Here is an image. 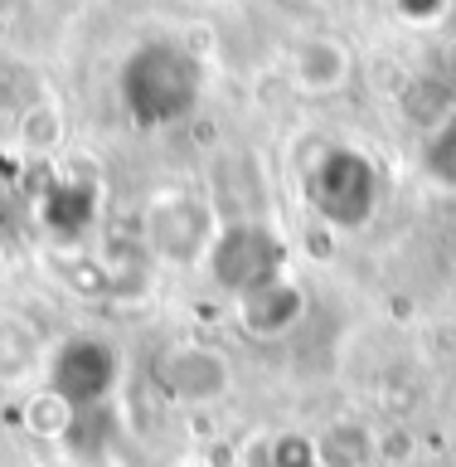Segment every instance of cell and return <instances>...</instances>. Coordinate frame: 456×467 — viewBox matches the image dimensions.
I'll return each mask as SVG.
<instances>
[{"instance_id":"6da1fadb","label":"cell","mask_w":456,"mask_h":467,"mask_svg":"<svg viewBox=\"0 0 456 467\" xmlns=\"http://www.w3.org/2000/svg\"><path fill=\"white\" fill-rule=\"evenodd\" d=\"M117 98H122V112L141 131H166L199 108L204 64L185 39L151 35L122 58V68H117Z\"/></svg>"},{"instance_id":"7a4b0ae2","label":"cell","mask_w":456,"mask_h":467,"mask_svg":"<svg viewBox=\"0 0 456 467\" xmlns=\"http://www.w3.org/2000/svg\"><path fill=\"white\" fill-rule=\"evenodd\" d=\"M301 190L330 229H364L384 200V175L360 146H320L301 175Z\"/></svg>"},{"instance_id":"3957f363","label":"cell","mask_w":456,"mask_h":467,"mask_svg":"<svg viewBox=\"0 0 456 467\" xmlns=\"http://www.w3.org/2000/svg\"><path fill=\"white\" fill-rule=\"evenodd\" d=\"M117 385H122V346L97 331L64 336L44 365V389L54 394L68 414H93L107 409Z\"/></svg>"},{"instance_id":"277c9868","label":"cell","mask_w":456,"mask_h":467,"mask_svg":"<svg viewBox=\"0 0 456 467\" xmlns=\"http://www.w3.org/2000/svg\"><path fill=\"white\" fill-rule=\"evenodd\" d=\"M204 263H209V277L218 287L243 297V292L287 273V244H282V234L258 224V219H233V224H224L209 239Z\"/></svg>"},{"instance_id":"5b68a950","label":"cell","mask_w":456,"mask_h":467,"mask_svg":"<svg viewBox=\"0 0 456 467\" xmlns=\"http://www.w3.org/2000/svg\"><path fill=\"white\" fill-rule=\"evenodd\" d=\"M160 375H166V389L180 404H218L233 385L228 360L214 346H199V341L170 346L166 360H160Z\"/></svg>"},{"instance_id":"8992f818","label":"cell","mask_w":456,"mask_h":467,"mask_svg":"<svg viewBox=\"0 0 456 467\" xmlns=\"http://www.w3.org/2000/svg\"><path fill=\"white\" fill-rule=\"evenodd\" d=\"M233 306H238V321L253 336H287L301 321L306 297H301V287L282 273V277H272V283H262L253 292H243V297H233Z\"/></svg>"},{"instance_id":"52a82bcc","label":"cell","mask_w":456,"mask_h":467,"mask_svg":"<svg viewBox=\"0 0 456 467\" xmlns=\"http://www.w3.org/2000/svg\"><path fill=\"white\" fill-rule=\"evenodd\" d=\"M97 181H83V175H64L44 190L39 200V224L58 234V239H78L87 234V224L97 219Z\"/></svg>"},{"instance_id":"ba28073f","label":"cell","mask_w":456,"mask_h":467,"mask_svg":"<svg viewBox=\"0 0 456 467\" xmlns=\"http://www.w3.org/2000/svg\"><path fill=\"white\" fill-rule=\"evenodd\" d=\"M291 78H297V88L311 98H326L335 88H345L350 83V44L330 39V35L301 39L297 54H291Z\"/></svg>"},{"instance_id":"9c48e42d","label":"cell","mask_w":456,"mask_h":467,"mask_svg":"<svg viewBox=\"0 0 456 467\" xmlns=\"http://www.w3.org/2000/svg\"><path fill=\"white\" fill-rule=\"evenodd\" d=\"M422 171L456 195V112H447L442 122H432L428 141H422Z\"/></svg>"},{"instance_id":"30bf717a","label":"cell","mask_w":456,"mask_h":467,"mask_svg":"<svg viewBox=\"0 0 456 467\" xmlns=\"http://www.w3.org/2000/svg\"><path fill=\"white\" fill-rule=\"evenodd\" d=\"M451 5V0H399V10L408 15V20H437Z\"/></svg>"}]
</instances>
